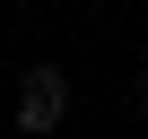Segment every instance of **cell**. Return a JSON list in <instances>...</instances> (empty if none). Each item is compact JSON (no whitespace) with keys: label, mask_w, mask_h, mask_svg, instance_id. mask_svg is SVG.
<instances>
[{"label":"cell","mask_w":148,"mask_h":139,"mask_svg":"<svg viewBox=\"0 0 148 139\" xmlns=\"http://www.w3.org/2000/svg\"><path fill=\"white\" fill-rule=\"evenodd\" d=\"M61 113H70V70L61 61H26L18 70V130L26 139H52Z\"/></svg>","instance_id":"obj_1"}]
</instances>
